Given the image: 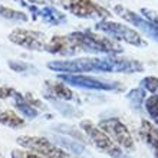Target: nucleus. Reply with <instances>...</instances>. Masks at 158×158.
Masks as SVG:
<instances>
[{"label":"nucleus","mask_w":158,"mask_h":158,"mask_svg":"<svg viewBox=\"0 0 158 158\" xmlns=\"http://www.w3.org/2000/svg\"><path fill=\"white\" fill-rule=\"evenodd\" d=\"M55 142L65 148V151H71L72 154H75L78 158H92L88 152L86 147L78 142L76 139H71L68 137H55Z\"/></svg>","instance_id":"14"},{"label":"nucleus","mask_w":158,"mask_h":158,"mask_svg":"<svg viewBox=\"0 0 158 158\" xmlns=\"http://www.w3.org/2000/svg\"><path fill=\"white\" fill-rule=\"evenodd\" d=\"M25 98H26V101L32 105V106H35V108L39 109V111H46V109H48V106H46L42 101H39L38 98H35L33 94H30V92H27V94H26Z\"/></svg>","instance_id":"23"},{"label":"nucleus","mask_w":158,"mask_h":158,"mask_svg":"<svg viewBox=\"0 0 158 158\" xmlns=\"http://www.w3.org/2000/svg\"><path fill=\"white\" fill-rule=\"evenodd\" d=\"M72 39L76 42L81 50L86 52H95V53H121L122 48L118 42L114 39L98 35L92 30H85V32H73L71 33Z\"/></svg>","instance_id":"2"},{"label":"nucleus","mask_w":158,"mask_h":158,"mask_svg":"<svg viewBox=\"0 0 158 158\" xmlns=\"http://www.w3.org/2000/svg\"><path fill=\"white\" fill-rule=\"evenodd\" d=\"M141 86L145 91L151 92V94H158V78L155 76H147L141 81Z\"/></svg>","instance_id":"19"},{"label":"nucleus","mask_w":158,"mask_h":158,"mask_svg":"<svg viewBox=\"0 0 158 158\" xmlns=\"http://www.w3.org/2000/svg\"><path fill=\"white\" fill-rule=\"evenodd\" d=\"M46 98H48L50 102H53V104H55V108L59 109V111H60V112H62L65 117H75V115H76V111L72 108V106L60 104V102H59V99H55V98H50V96H46Z\"/></svg>","instance_id":"20"},{"label":"nucleus","mask_w":158,"mask_h":158,"mask_svg":"<svg viewBox=\"0 0 158 158\" xmlns=\"http://www.w3.org/2000/svg\"><path fill=\"white\" fill-rule=\"evenodd\" d=\"M48 68L59 73H85V72H142L144 65L132 59L118 58H79L73 60H53Z\"/></svg>","instance_id":"1"},{"label":"nucleus","mask_w":158,"mask_h":158,"mask_svg":"<svg viewBox=\"0 0 158 158\" xmlns=\"http://www.w3.org/2000/svg\"><path fill=\"white\" fill-rule=\"evenodd\" d=\"M12 158H45L43 155L35 152V151H23V150H13Z\"/></svg>","instance_id":"22"},{"label":"nucleus","mask_w":158,"mask_h":158,"mask_svg":"<svg viewBox=\"0 0 158 158\" xmlns=\"http://www.w3.org/2000/svg\"><path fill=\"white\" fill-rule=\"evenodd\" d=\"M0 158H4V157H3V155H2V154H0Z\"/></svg>","instance_id":"26"},{"label":"nucleus","mask_w":158,"mask_h":158,"mask_svg":"<svg viewBox=\"0 0 158 158\" xmlns=\"http://www.w3.org/2000/svg\"><path fill=\"white\" fill-rule=\"evenodd\" d=\"M58 6L63 7L66 12L72 13L73 16L82 17V19H98L105 20L111 16V13L95 3L94 0H50Z\"/></svg>","instance_id":"3"},{"label":"nucleus","mask_w":158,"mask_h":158,"mask_svg":"<svg viewBox=\"0 0 158 158\" xmlns=\"http://www.w3.org/2000/svg\"><path fill=\"white\" fill-rule=\"evenodd\" d=\"M9 66H10L12 71L20 72V73H23V72H26V71H32L33 73H36V68L30 66L29 63L20 62V60H9Z\"/></svg>","instance_id":"21"},{"label":"nucleus","mask_w":158,"mask_h":158,"mask_svg":"<svg viewBox=\"0 0 158 158\" xmlns=\"http://www.w3.org/2000/svg\"><path fill=\"white\" fill-rule=\"evenodd\" d=\"M0 124L2 125H6L9 128H22L25 127V119L22 117H19L16 112L13 111H0Z\"/></svg>","instance_id":"15"},{"label":"nucleus","mask_w":158,"mask_h":158,"mask_svg":"<svg viewBox=\"0 0 158 158\" xmlns=\"http://www.w3.org/2000/svg\"><path fill=\"white\" fill-rule=\"evenodd\" d=\"M102 131L108 134L114 141L117 142L119 147H122L127 151H134L135 150V144H134V138L129 132V129L127 128V125L119 119V118L114 117L108 118V119H102L98 125Z\"/></svg>","instance_id":"8"},{"label":"nucleus","mask_w":158,"mask_h":158,"mask_svg":"<svg viewBox=\"0 0 158 158\" xmlns=\"http://www.w3.org/2000/svg\"><path fill=\"white\" fill-rule=\"evenodd\" d=\"M59 79L68 85H73L83 89H94V91H119L121 88H124L115 81H105L79 73H60Z\"/></svg>","instance_id":"7"},{"label":"nucleus","mask_w":158,"mask_h":158,"mask_svg":"<svg viewBox=\"0 0 158 158\" xmlns=\"http://www.w3.org/2000/svg\"><path fill=\"white\" fill-rule=\"evenodd\" d=\"M17 144L25 148L38 152L45 158H71V154L56 144L50 142L49 139L42 137H30V135H22L17 137Z\"/></svg>","instance_id":"6"},{"label":"nucleus","mask_w":158,"mask_h":158,"mask_svg":"<svg viewBox=\"0 0 158 158\" xmlns=\"http://www.w3.org/2000/svg\"><path fill=\"white\" fill-rule=\"evenodd\" d=\"M117 158H131V157H128L127 154H121V155H118Z\"/></svg>","instance_id":"24"},{"label":"nucleus","mask_w":158,"mask_h":158,"mask_svg":"<svg viewBox=\"0 0 158 158\" xmlns=\"http://www.w3.org/2000/svg\"><path fill=\"white\" fill-rule=\"evenodd\" d=\"M30 2H35V3H43L45 0H30Z\"/></svg>","instance_id":"25"},{"label":"nucleus","mask_w":158,"mask_h":158,"mask_svg":"<svg viewBox=\"0 0 158 158\" xmlns=\"http://www.w3.org/2000/svg\"><path fill=\"white\" fill-rule=\"evenodd\" d=\"M145 109L148 115L151 117V119L155 122V125L158 127V94H152L151 96H148L144 102Z\"/></svg>","instance_id":"17"},{"label":"nucleus","mask_w":158,"mask_h":158,"mask_svg":"<svg viewBox=\"0 0 158 158\" xmlns=\"http://www.w3.org/2000/svg\"><path fill=\"white\" fill-rule=\"evenodd\" d=\"M127 99L131 102L134 108L139 109L145 102V89L144 88H135V89H131L127 95Z\"/></svg>","instance_id":"16"},{"label":"nucleus","mask_w":158,"mask_h":158,"mask_svg":"<svg viewBox=\"0 0 158 158\" xmlns=\"http://www.w3.org/2000/svg\"><path fill=\"white\" fill-rule=\"evenodd\" d=\"M46 52L53 55H62V56H72L75 55L79 49L76 42L72 39L71 35L68 36H53L48 43H46Z\"/></svg>","instance_id":"11"},{"label":"nucleus","mask_w":158,"mask_h":158,"mask_svg":"<svg viewBox=\"0 0 158 158\" xmlns=\"http://www.w3.org/2000/svg\"><path fill=\"white\" fill-rule=\"evenodd\" d=\"M79 127H81V129H82L83 132L86 134L89 141L99 151H102L104 154H108L109 157H112V158H117L118 155L122 154L121 147L105 131H102L98 125L94 124L92 121H82L79 124Z\"/></svg>","instance_id":"4"},{"label":"nucleus","mask_w":158,"mask_h":158,"mask_svg":"<svg viewBox=\"0 0 158 158\" xmlns=\"http://www.w3.org/2000/svg\"><path fill=\"white\" fill-rule=\"evenodd\" d=\"M9 40L15 45L25 48L27 50H45L46 49V38L45 35L36 30L27 29H15L9 35Z\"/></svg>","instance_id":"9"},{"label":"nucleus","mask_w":158,"mask_h":158,"mask_svg":"<svg viewBox=\"0 0 158 158\" xmlns=\"http://www.w3.org/2000/svg\"><path fill=\"white\" fill-rule=\"evenodd\" d=\"M0 16L10 19V20H22V22H27V19H29L26 13L19 12V10H13V9L6 7V6H0Z\"/></svg>","instance_id":"18"},{"label":"nucleus","mask_w":158,"mask_h":158,"mask_svg":"<svg viewBox=\"0 0 158 158\" xmlns=\"http://www.w3.org/2000/svg\"><path fill=\"white\" fill-rule=\"evenodd\" d=\"M96 30L109 35L112 39L124 40L125 43L137 46V48L147 46V40L142 39V36L137 30L131 29V27H128L127 25H122V23H117V22H111L105 19V20H99L96 23Z\"/></svg>","instance_id":"5"},{"label":"nucleus","mask_w":158,"mask_h":158,"mask_svg":"<svg viewBox=\"0 0 158 158\" xmlns=\"http://www.w3.org/2000/svg\"><path fill=\"white\" fill-rule=\"evenodd\" d=\"M139 135L142 141L147 144V147L151 150L154 158H158V128L150 121L142 119L139 127Z\"/></svg>","instance_id":"12"},{"label":"nucleus","mask_w":158,"mask_h":158,"mask_svg":"<svg viewBox=\"0 0 158 158\" xmlns=\"http://www.w3.org/2000/svg\"><path fill=\"white\" fill-rule=\"evenodd\" d=\"M45 91H46L45 96H50V98H55V99H59V101L76 99L75 94L66 86L65 82H50V81H46Z\"/></svg>","instance_id":"13"},{"label":"nucleus","mask_w":158,"mask_h":158,"mask_svg":"<svg viewBox=\"0 0 158 158\" xmlns=\"http://www.w3.org/2000/svg\"><path fill=\"white\" fill-rule=\"evenodd\" d=\"M17 3H20L23 7L29 9L35 19H42L45 23L58 26L63 22H66V16L52 6H36L33 3H27L26 0H17Z\"/></svg>","instance_id":"10"}]
</instances>
